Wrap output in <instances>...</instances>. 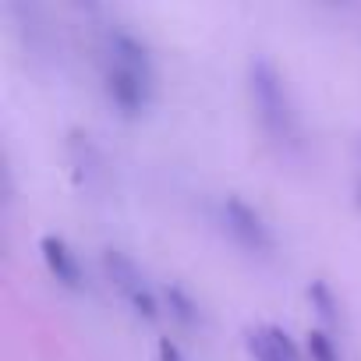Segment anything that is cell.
<instances>
[{"label": "cell", "mask_w": 361, "mask_h": 361, "mask_svg": "<svg viewBox=\"0 0 361 361\" xmlns=\"http://www.w3.org/2000/svg\"><path fill=\"white\" fill-rule=\"evenodd\" d=\"M103 266H106V276L114 280V287L131 301V308H135L138 315H145V319H156V315H159L152 290L145 287L138 266H135L128 255H121V252H106V255H103Z\"/></svg>", "instance_id": "obj_4"}, {"label": "cell", "mask_w": 361, "mask_h": 361, "mask_svg": "<svg viewBox=\"0 0 361 361\" xmlns=\"http://www.w3.org/2000/svg\"><path fill=\"white\" fill-rule=\"evenodd\" d=\"M220 216H224V227L238 248H245L248 255H273V231L266 227L262 213L252 209L245 199L227 195L220 206Z\"/></svg>", "instance_id": "obj_3"}, {"label": "cell", "mask_w": 361, "mask_h": 361, "mask_svg": "<svg viewBox=\"0 0 361 361\" xmlns=\"http://www.w3.org/2000/svg\"><path fill=\"white\" fill-rule=\"evenodd\" d=\"M159 357H163V361H180V354H177V347H173L170 340L159 343Z\"/></svg>", "instance_id": "obj_9"}, {"label": "cell", "mask_w": 361, "mask_h": 361, "mask_svg": "<svg viewBox=\"0 0 361 361\" xmlns=\"http://www.w3.org/2000/svg\"><path fill=\"white\" fill-rule=\"evenodd\" d=\"M357 199H361V185H357Z\"/></svg>", "instance_id": "obj_11"}, {"label": "cell", "mask_w": 361, "mask_h": 361, "mask_svg": "<svg viewBox=\"0 0 361 361\" xmlns=\"http://www.w3.org/2000/svg\"><path fill=\"white\" fill-rule=\"evenodd\" d=\"M39 252H43V262H47V269L54 273L57 283H64L68 290H78V287H82V262H78V255L68 248L64 238L47 234V238L39 241Z\"/></svg>", "instance_id": "obj_5"}, {"label": "cell", "mask_w": 361, "mask_h": 361, "mask_svg": "<svg viewBox=\"0 0 361 361\" xmlns=\"http://www.w3.org/2000/svg\"><path fill=\"white\" fill-rule=\"evenodd\" d=\"M248 354L255 361H301L290 336L276 326H262V329H252L248 333Z\"/></svg>", "instance_id": "obj_6"}, {"label": "cell", "mask_w": 361, "mask_h": 361, "mask_svg": "<svg viewBox=\"0 0 361 361\" xmlns=\"http://www.w3.org/2000/svg\"><path fill=\"white\" fill-rule=\"evenodd\" d=\"M308 354H312V361H340L336 343L329 340L326 329H312L308 333Z\"/></svg>", "instance_id": "obj_8"}, {"label": "cell", "mask_w": 361, "mask_h": 361, "mask_svg": "<svg viewBox=\"0 0 361 361\" xmlns=\"http://www.w3.org/2000/svg\"><path fill=\"white\" fill-rule=\"evenodd\" d=\"M248 92H252V106L259 114L262 131L276 145H294L298 142V117H294V106H290V96H287L280 71L266 57H255L248 64Z\"/></svg>", "instance_id": "obj_2"}, {"label": "cell", "mask_w": 361, "mask_h": 361, "mask_svg": "<svg viewBox=\"0 0 361 361\" xmlns=\"http://www.w3.org/2000/svg\"><path fill=\"white\" fill-rule=\"evenodd\" d=\"M322 4H329V8H340V4H347V0H322Z\"/></svg>", "instance_id": "obj_10"}, {"label": "cell", "mask_w": 361, "mask_h": 361, "mask_svg": "<svg viewBox=\"0 0 361 361\" xmlns=\"http://www.w3.org/2000/svg\"><path fill=\"white\" fill-rule=\"evenodd\" d=\"M152 61L142 39L117 29L110 36V68H106V99L124 114L138 117L152 99Z\"/></svg>", "instance_id": "obj_1"}, {"label": "cell", "mask_w": 361, "mask_h": 361, "mask_svg": "<svg viewBox=\"0 0 361 361\" xmlns=\"http://www.w3.org/2000/svg\"><path fill=\"white\" fill-rule=\"evenodd\" d=\"M166 301H170V312L185 322V326H195L199 322V305L180 290V287H166Z\"/></svg>", "instance_id": "obj_7"}]
</instances>
